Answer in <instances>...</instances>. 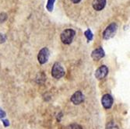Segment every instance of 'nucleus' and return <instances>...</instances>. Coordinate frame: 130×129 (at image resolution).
<instances>
[{"label": "nucleus", "mask_w": 130, "mask_h": 129, "mask_svg": "<svg viewBox=\"0 0 130 129\" xmlns=\"http://www.w3.org/2000/svg\"><path fill=\"white\" fill-rule=\"evenodd\" d=\"M76 32L73 29H67L61 33V41L65 44H69L72 43Z\"/></svg>", "instance_id": "f257e3e1"}, {"label": "nucleus", "mask_w": 130, "mask_h": 129, "mask_svg": "<svg viewBox=\"0 0 130 129\" xmlns=\"http://www.w3.org/2000/svg\"><path fill=\"white\" fill-rule=\"evenodd\" d=\"M118 29V26L115 23H112L109 26L106 27L104 31L103 32V38L105 40H108L114 37V35L115 34L116 31Z\"/></svg>", "instance_id": "f03ea898"}, {"label": "nucleus", "mask_w": 130, "mask_h": 129, "mask_svg": "<svg viewBox=\"0 0 130 129\" xmlns=\"http://www.w3.org/2000/svg\"><path fill=\"white\" fill-rule=\"evenodd\" d=\"M52 76L55 79H60L65 76V70L60 63L56 62L54 64L52 69Z\"/></svg>", "instance_id": "7ed1b4c3"}, {"label": "nucleus", "mask_w": 130, "mask_h": 129, "mask_svg": "<svg viewBox=\"0 0 130 129\" xmlns=\"http://www.w3.org/2000/svg\"><path fill=\"white\" fill-rule=\"evenodd\" d=\"M49 55H50V52H49V50L48 48H42L39 51V54H38V59L39 63L40 64L46 63L48 60Z\"/></svg>", "instance_id": "20e7f679"}, {"label": "nucleus", "mask_w": 130, "mask_h": 129, "mask_svg": "<svg viewBox=\"0 0 130 129\" xmlns=\"http://www.w3.org/2000/svg\"><path fill=\"white\" fill-rule=\"evenodd\" d=\"M101 103H102L103 107L105 109H109L111 107L112 104H113V98L109 94H105L103 96V97L101 99Z\"/></svg>", "instance_id": "39448f33"}, {"label": "nucleus", "mask_w": 130, "mask_h": 129, "mask_svg": "<svg viewBox=\"0 0 130 129\" xmlns=\"http://www.w3.org/2000/svg\"><path fill=\"white\" fill-rule=\"evenodd\" d=\"M108 67L105 65H102L97 69V71L95 72V76L98 79H102L108 75Z\"/></svg>", "instance_id": "423d86ee"}, {"label": "nucleus", "mask_w": 130, "mask_h": 129, "mask_svg": "<svg viewBox=\"0 0 130 129\" xmlns=\"http://www.w3.org/2000/svg\"><path fill=\"white\" fill-rule=\"evenodd\" d=\"M84 97L80 91L76 92L72 96V97H71V101H72V103L75 105L80 104L83 101H84Z\"/></svg>", "instance_id": "0eeeda50"}, {"label": "nucleus", "mask_w": 130, "mask_h": 129, "mask_svg": "<svg viewBox=\"0 0 130 129\" xmlns=\"http://www.w3.org/2000/svg\"><path fill=\"white\" fill-rule=\"evenodd\" d=\"M104 56V51L102 48H98L93 50L91 54V57L94 61H98Z\"/></svg>", "instance_id": "6e6552de"}, {"label": "nucleus", "mask_w": 130, "mask_h": 129, "mask_svg": "<svg viewBox=\"0 0 130 129\" xmlns=\"http://www.w3.org/2000/svg\"><path fill=\"white\" fill-rule=\"evenodd\" d=\"M105 5H106V0H93L92 2L93 8L97 11L102 10L104 8Z\"/></svg>", "instance_id": "1a4fd4ad"}, {"label": "nucleus", "mask_w": 130, "mask_h": 129, "mask_svg": "<svg viewBox=\"0 0 130 129\" xmlns=\"http://www.w3.org/2000/svg\"><path fill=\"white\" fill-rule=\"evenodd\" d=\"M55 0H48V3H47L46 8L49 12H52L54 9V3Z\"/></svg>", "instance_id": "9d476101"}, {"label": "nucleus", "mask_w": 130, "mask_h": 129, "mask_svg": "<svg viewBox=\"0 0 130 129\" xmlns=\"http://www.w3.org/2000/svg\"><path fill=\"white\" fill-rule=\"evenodd\" d=\"M84 34H85L86 38H87V41H92V39H93V33L91 32V30H90V29L87 30L84 32Z\"/></svg>", "instance_id": "9b49d317"}, {"label": "nucleus", "mask_w": 130, "mask_h": 129, "mask_svg": "<svg viewBox=\"0 0 130 129\" xmlns=\"http://www.w3.org/2000/svg\"><path fill=\"white\" fill-rule=\"evenodd\" d=\"M6 19H7V15L6 13H3L0 14V22H1V23L4 22Z\"/></svg>", "instance_id": "f8f14e48"}, {"label": "nucleus", "mask_w": 130, "mask_h": 129, "mask_svg": "<svg viewBox=\"0 0 130 129\" xmlns=\"http://www.w3.org/2000/svg\"><path fill=\"white\" fill-rule=\"evenodd\" d=\"M69 129H82V127L78 124H72Z\"/></svg>", "instance_id": "ddd939ff"}, {"label": "nucleus", "mask_w": 130, "mask_h": 129, "mask_svg": "<svg viewBox=\"0 0 130 129\" xmlns=\"http://www.w3.org/2000/svg\"><path fill=\"white\" fill-rule=\"evenodd\" d=\"M6 41V37L3 34L0 33V44H3Z\"/></svg>", "instance_id": "4468645a"}, {"label": "nucleus", "mask_w": 130, "mask_h": 129, "mask_svg": "<svg viewBox=\"0 0 130 129\" xmlns=\"http://www.w3.org/2000/svg\"><path fill=\"white\" fill-rule=\"evenodd\" d=\"M6 116V113L5 111H3L2 109H0V118H3Z\"/></svg>", "instance_id": "2eb2a0df"}, {"label": "nucleus", "mask_w": 130, "mask_h": 129, "mask_svg": "<svg viewBox=\"0 0 130 129\" xmlns=\"http://www.w3.org/2000/svg\"><path fill=\"white\" fill-rule=\"evenodd\" d=\"M3 122L5 127H7V126L9 125V121L8 120H3Z\"/></svg>", "instance_id": "dca6fc26"}, {"label": "nucleus", "mask_w": 130, "mask_h": 129, "mask_svg": "<svg viewBox=\"0 0 130 129\" xmlns=\"http://www.w3.org/2000/svg\"><path fill=\"white\" fill-rule=\"evenodd\" d=\"M81 0H71V2H73V3H79Z\"/></svg>", "instance_id": "f3484780"}]
</instances>
